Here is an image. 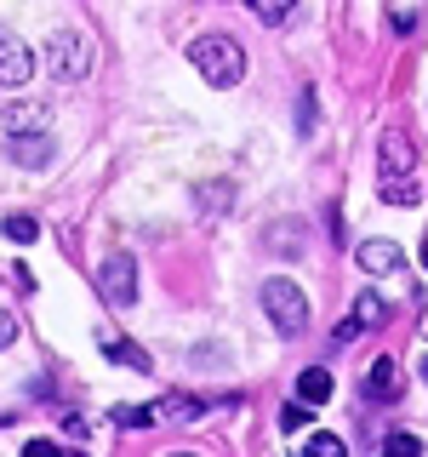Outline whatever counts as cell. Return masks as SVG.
Here are the masks:
<instances>
[{
  "mask_svg": "<svg viewBox=\"0 0 428 457\" xmlns=\"http://www.w3.org/2000/svg\"><path fill=\"white\" fill-rule=\"evenodd\" d=\"M189 63L206 75V86H235L240 75H246V52H240V40H228V35L189 40Z\"/></svg>",
  "mask_w": 428,
  "mask_h": 457,
  "instance_id": "cell-1",
  "label": "cell"
},
{
  "mask_svg": "<svg viewBox=\"0 0 428 457\" xmlns=\"http://www.w3.org/2000/svg\"><path fill=\"white\" fill-rule=\"evenodd\" d=\"M263 314L275 320L280 337H303V326H309V297L297 292L292 275H275V280H263Z\"/></svg>",
  "mask_w": 428,
  "mask_h": 457,
  "instance_id": "cell-2",
  "label": "cell"
},
{
  "mask_svg": "<svg viewBox=\"0 0 428 457\" xmlns=\"http://www.w3.org/2000/svg\"><path fill=\"white\" fill-rule=\"evenodd\" d=\"M97 286H103V297L114 309H132L137 303V263L126 252H114L109 263H103V275H97Z\"/></svg>",
  "mask_w": 428,
  "mask_h": 457,
  "instance_id": "cell-3",
  "label": "cell"
},
{
  "mask_svg": "<svg viewBox=\"0 0 428 457\" xmlns=\"http://www.w3.org/2000/svg\"><path fill=\"white\" fill-rule=\"evenodd\" d=\"M360 389H366V400L389 406V400H399V395H406V371H399V361H389V354H377V361L366 366Z\"/></svg>",
  "mask_w": 428,
  "mask_h": 457,
  "instance_id": "cell-4",
  "label": "cell"
},
{
  "mask_svg": "<svg viewBox=\"0 0 428 457\" xmlns=\"http://www.w3.org/2000/svg\"><path fill=\"white\" fill-rule=\"evenodd\" d=\"M46 132H52V104L29 97V104L6 109V137H46Z\"/></svg>",
  "mask_w": 428,
  "mask_h": 457,
  "instance_id": "cell-5",
  "label": "cell"
},
{
  "mask_svg": "<svg viewBox=\"0 0 428 457\" xmlns=\"http://www.w3.org/2000/svg\"><path fill=\"white\" fill-rule=\"evenodd\" d=\"M354 263H360L366 275H406V252H399L394 240H360V246H354Z\"/></svg>",
  "mask_w": 428,
  "mask_h": 457,
  "instance_id": "cell-6",
  "label": "cell"
},
{
  "mask_svg": "<svg viewBox=\"0 0 428 457\" xmlns=\"http://www.w3.org/2000/svg\"><path fill=\"white\" fill-rule=\"evenodd\" d=\"M86 69H92V46H86L80 35H57V40H52V75L80 80Z\"/></svg>",
  "mask_w": 428,
  "mask_h": 457,
  "instance_id": "cell-7",
  "label": "cell"
},
{
  "mask_svg": "<svg viewBox=\"0 0 428 457\" xmlns=\"http://www.w3.org/2000/svg\"><path fill=\"white\" fill-rule=\"evenodd\" d=\"M35 80V57L29 46H18L12 35H0V86H29Z\"/></svg>",
  "mask_w": 428,
  "mask_h": 457,
  "instance_id": "cell-8",
  "label": "cell"
},
{
  "mask_svg": "<svg viewBox=\"0 0 428 457\" xmlns=\"http://www.w3.org/2000/svg\"><path fill=\"white\" fill-rule=\"evenodd\" d=\"M383 178H417V143L389 132L383 137Z\"/></svg>",
  "mask_w": 428,
  "mask_h": 457,
  "instance_id": "cell-9",
  "label": "cell"
},
{
  "mask_svg": "<svg viewBox=\"0 0 428 457\" xmlns=\"http://www.w3.org/2000/svg\"><path fill=\"white\" fill-rule=\"evenodd\" d=\"M337 395V378L325 366H303L297 371V406H325Z\"/></svg>",
  "mask_w": 428,
  "mask_h": 457,
  "instance_id": "cell-10",
  "label": "cell"
},
{
  "mask_svg": "<svg viewBox=\"0 0 428 457\" xmlns=\"http://www.w3.org/2000/svg\"><path fill=\"white\" fill-rule=\"evenodd\" d=\"M6 154L18 166H46L52 161V132L46 137H6Z\"/></svg>",
  "mask_w": 428,
  "mask_h": 457,
  "instance_id": "cell-11",
  "label": "cell"
},
{
  "mask_svg": "<svg viewBox=\"0 0 428 457\" xmlns=\"http://www.w3.org/2000/svg\"><path fill=\"white\" fill-rule=\"evenodd\" d=\"M103 354L114 366H126V371H149V349H137V343H126V337H109L103 332Z\"/></svg>",
  "mask_w": 428,
  "mask_h": 457,
  "instance_id": "cell-12",
  "label": "cell"
},
{
  "mask_svg": "<svg viewBox=\"0 0 428 457\" xmlns=\"http://www.w3.org/2000/svg\"><path fill=\"white\" fill-rule=\"evenodd\" d=\"M149 411H154V423H160V418H171V423H183V418H206V406H200L194 395H166L160 406H149Z\"/></svg>",
  "mask_w": 428,
  "mask_h": 457,
  "instance_id": "cell-13",
  "label": "cell"
},
{
  "mask_svg": "<svg viewBox=\"0 0 428 457\" xmlns=\"http://www.w3.org/2000/svg\"><path fill=\"white\" fill-rule=\"evenodd\" d=\"M383 320H389V303H383V297L377 292H360V297H354V332H360V326H383Z\"/></svg>",
  "mask_w": 428,
  "mask_h": 457,
  "instance_id": "cell-14",
  "label": "cell"
},
{
  "mask_svg": "<svg viewBox=\"0 0 428 457\" xmlns=\"http://www.w3.org/2000/svg\"><path fill=\"white\" fill-rule=\"evenodd\" d=\"M383 200H389V206H417L423 178H383Z\"/></svg>",
  "mask_w": 428,
  "mask_h": 457,
  "instance_id": "cell-15",
  "label": "cell"
},
{
  "mask_svg": "<svg viewBox=\"0 0 428 457\" xmlns=\"http://www.w3.org/2000/svg\"><path fill=\"white\" fill-rule=\"evenodd\" d=\"M0 228H6V240H18V246H29V240H35V235H40V223H35V218H29V212H12V218H6V223H0Z\"/></svg>",
  "mask_w": 428,
  "mask_h": 457,
  "instance_id": "cell-16",
  "label": "cell"
},
{
  "mask_svg": "<svg viewBox=\"0 0 428 457\" xmlns=\"http://www.w3.org/2000/svg\"><path fill=\"white\" fill-rule=\"evenodd\" d=\"M303 457H349V446H342L337 435H309L303 440Z\"/></svg>",
  "mask_w": 428,
  "mask_h": 457,
  "instance_id": "cell-17",
  "label": "cell"
},
{
  "mask_svg": "<svg viewBox=\"0 0 428 457\" xmlns=\"http://www.w3.org/2000/svg\"><path fill=\"white\" fill-rule=\"evenodd\" d=\"M383 457H423V435H389L383 440Z\"/></svg>",
  "mask_w": 428,
  "mask_h": 457,
  "instance_id": "cell-18",
  "label": "cell"
},
{
  "mask_svg": "<svg viewBox=\"0 0 428 457\" xmlns=\"http://www.w3.org/2000/svg\"><path fill=\"white\" fill-rule=\"evenodd\" d=\"M114 423L120 428H154V411L149 406H114Z\"/></svg>",
  "mask_w": 428,
  "mask_h": 457,
  "instance_id": "cell-19",
  "label": "cell"
},
{
  "mask_svg": "<svg viewBox=\"0 0 428 457\" xmlns=\"http://www.w3.org/2000/svg\"><path fill=\"white\" fill-rule=\"evenodd\" d=\"M23 457H86V452H75V446H52V440H29Z\"/></svg>",
  "mask_w": 428,
  "mask_h": 457,
  "instance_id": "cell-20",
  "label": "cell"
},
{
  "mask_svg": "<svg viewBox=\"0 0 428 457\" xmlns=\"http://www.w3.org/2000/svg\"><path fill=\"white\" fill-rule=\"evenodd\" d=\"M303 423H309V406H297V400H292V406H280V428H285V435H297Z\"/></svg>",
  "mask_w": 428,
  "mask_h": 457,
  "instance_id": "cell-21",
  "label": "cell"
},
{
  "mask_svg": "<svg viewBox=\"0 0 428 457\" xmlns=\"http://www.w3.org/2000/svg\"><path fill=\"white\" fill-rule=\"evenodd\" d=\"M257 18H263V23H285V18H292V6H285V0H280V6H275V0H257Z\"/></svg>",
  "mask_w": 428,
  "mask_h": 457,
  "instance_id": "cell-22",
  "label": "cell"
},
{
  "mask_svg": "<svg viewBox=\"0 0 428 457\" xmlns=\"http://www.w3.org/2000/svg\"><path fill=\"white\" fill-rule=\"evenodd\" d=\"M394 29H399V35H411V29H423V12H406V6H399V12H394Z\"/></svg>",
  "mask_w": 428,
  "mask_h": 457,
  "instance_id": "cell-23",
  "label": "cell"
},
{
  "mask_svg": "<svg viewBox=\"0 0 428 457\" xmlns=\"http://www.w3.org/2000/svg\"><path fill=\"white\" fill-rule=\"evenodd\" d=\"M12 343H18V320L0 309V349H12Z\"/></svg>",
  "mask_w": 428,
  "mask_h": 457,
  "instance_id": "cell-24",
  "label": "cell"
},
{
  "mask_svg": "<svg viewBox=\"0 0 428 457\" xmlns=\"http://www.w3.org/2000/svg\"><path fill=\"white\" fill-rule=\"evenodd\" d=\"M6 275H12V280H18V286H23V292H35V269H29V263H12V269H6Z\"/></svg>",
  "mask_w": 428,
  "mask_h": 457,
  "instance_id": "cell-25",
  "label": "cell"
},
{
  "mask_svg": "<svg viewBox=\"0 0 428 457\" xmlns=\"http://www.w3.org/2000/svg\"><path fill=\"white\" fill-rule=\"evenodd\" d=\"M166 457H194V452H166Z\"/></svg>",
  "mask_w": 428,
  "mask_h": 457,
  "instance_id": "cell-26",
  "label": "cell"
}]
</instances>
